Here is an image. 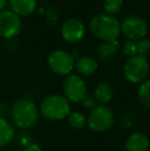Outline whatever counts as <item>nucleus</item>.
Listing matches in <instances>:
<instances>
[{"label":"nucleus","instance_id":"1","mask_svg":"<svg viewBox=\"0 0 150 151\" xmlns=\"http://www.w3.org/2000/svg\"><path fill=\"white\" fill-rule=\"evenodd\" d=\"M90 30L102 41H115L120 34V24L115 17L100 14L90 20Z\"/></svg>","mask_w":150,"mask_h":151},{"label":"nucleus","instance_id":"2","mask_svg":"<svg viewBox=\"0 0 150 151\" xmlns=\"http://www.w3.org/2000/svg\"><path fill=\"white\" fill-rule=\"evenodd\" d=\"M38 109L34 102L30 100H19L11 108V119L20 129H28L37 122Z\"/></svg>","mask_w":150,"mask_h":151},{"label":"nucleus","instance_id":"3","mask_svg":"<svg viewBox=\"0 0 150 151\" xmlns=\"http://www.w3.org/2000/svg\"><path fill=\"white\" fill-rule=\"evenodd\" d=\"M71 106L65 97L60 95H52L42 101L40 112L50 120H61L70 114Z\"/></svg>","mask_w":150,"mask_h":151},{"label":"nucleus","instance_id":"4","mask_svg":"<svg viewBox=\"0 0 150 151\" xmlns=\"http://www.w3.org/2000/svg\"><path fill=\"white\" fill-rule=\"evenodd\" d=\"M126 78L132 83H140L147 78L149 74L148 61L143 56H134L128 58L123 66Z\"/></svg>","mask_w":150,"mask_h":151},{"label":"nucleus","instance_id":"5","mask_svg":"<svg viewBox=\"0 0 150 151\" xmlns=\"http://www.w3.org/2000/svg\"><path fill=\"white\" fill-rule=\"evenodd\" d=\"M113 122V112L105 105H100L94 108L88 117V124L90 129L97 133L108 131L112 127Z\"/></svg>","mask_w":150,"mask_h":151},{"label":"nucleus","instance_id":"6","mask_svg":"<svg viewBox=\"0 0 150 151\" xmlns=\"http://www.w3.org/2000/svg\"><path fill=\"white\" fill-rule=\"evenodd\" d=\"M47 63L50 70L58 75H67L74 67V59L71 54L61 50H54L48 57Z\"/></svg>","mask_w":150,"mask_h":151},{"label":"nucleus","instance_id":"7","mask_svg":"<svg viewBox=\"0 0 150 151\" xmlns=\"http://www.w3.org/2000/svg\"><path fill=\"white\" fill-rule=\"evenodd\" d=\"M85 82L77 75H69L63 83L65 98L71 102H81L86 97Z\"/></svg>","mask_w":150,"mask_h":151},{"label":"nucleus","instance_id":"8","mask_svg":"<svg viewBox=\"0 0 150 151\" xmlns=\"http://www.w3.org/2000/svg\"><path fill=\"white\" fill-rule=\"evenodd\" d=\"M22 29V22L18 14L9 10L0 12V36L3 38L16 37Z\"/></svg>","mask_w":150,"mask_h":151},{"label":"nucleus","instance_id":"9","mask_svg":"<svg viewBox=\"0 0 150 151\" xmlns=\"http://www.w3.org/2000/svg\"><path fill=\"white\" fill-rule=\"evenodd\" d=\"M120 31L128 39H142L147 33V25L143 19L128 17L120 25Z\"/></svg>","mask_w":150,"mask_h":151},{"label":"nucleus","instance_id":"10","mask_svg":"<svg viewBox=\"0 0 150 151\" xmlns=\"http://www.w3.org/2000/svg\"><path fill=\"white\" fill-rule=\"evenodd\" d=\"M61 33L66 41L70 43H75L82 39L85 33V29L80 21L76 19H69L63 23Z\"/></svg>","mask_w":150,"mask_h":151},{"label":"nucleus","instance_id":"11","mask_svg":"<svg viewBox=\"0 0 150 151\" xmlns=\"http://www.w3.org/2000/svg\"><path fill=\"white\" fill-rule=\"evenodd\" d=\"M149 145L148 137L142 133L132 134L126 142V148L128 151H146Z\"/></svg>","mask_w":150,"mask_h":151},{"label":"nucleus","instance_id":"12","mask_svg":"<svg viewBox=\"0 0 150 151\" xmlns=\"http://www.w3.org/2000/svg\"><path fill=\"white\" fill-rule=\"evenodd\" d=\"M12 12L19 17H28L36 9V0H9Z\"/></svg>","mask_w":150,"mask_h":151},{"label":"nucleus","instance_id":"13","mask_svg":"<svg viewBox=\"0 0 150 151\" xmlns=\"http://www.w3.org/2000/svg\"><path fill=\"white\" fill-rule=\"evenodd\" d=\"M119 50L117 41H103L97 47V55L101 60L108 61L115 57Z\"/></svg>","mask_w":150,"mask_h":151},{"label":"nucleus","instance_id":"14","mask_svg":"<svg viewBox=\"0 0 150 151\" xmlns=\"http://www.w3.org/2000/svg\"><path fill=\"white\" fill-rule=\"evenodd\" d=\"M75 67L81 75L90 76L96 73L97 69H98V64L94 59L90 58V57H81L76 61Z\"/></svg>","mask_w":150,"mask_h":151},{"label":"nucleus","instance_id":"15","mask_svg":"<svg viewBox=\"0 0 150 151\" xmlns=\"http://www.w3.org/2000/svg\"><path fill=\"white\" fill-rule=\"evenodd\" d=\"M14 135V127L5 118L0 117V146L8 144Z\"/></svg>","mask_w":150,"mask_h":151},{"label":"nucleus","instance_id":"16","mask_svg":"<svg viewBox=\"0 0 150 151\" xmlns=\"http://www.w3.org/2000/svg\"><path fill=\"white\" fill-rule=\"evenodd\" d=\"M113 97V90L109 84L100 83L95 90V99L101 104L108 103Z\"/></svg>","mask_w":150,"mask_h":151},{"label":"nucleus","instance_id":"17","mask_svg":"<svg viewBox=\"0 0 150 151\" xmlns=\"http://www.w3.org/2000/svg\"><path fill=\"white\" fill-rule=\"evenodd\" d=\"M138 98L142 105L150 108V78L142 82L138 91Z\"/></svg>","mask_w":150,"mask_h":151},{"label":"nucleus","instance_id":"18","mask_svg":"<svg viewBox=\"0 0 150 151\" xmlns=\"http://www.w3.org/2000/svg\"><path fill=\"white\" fill-rule=\"evenodd\" d=\"M68 122L73 129H81L85 127L88 120H86L85 116L80 112H72L68 115Z\"/></svg>","mask_w":150,"mask_h":151},{"label":"nucleus","instance_id":"19","mask_svg":"<svg viewBox=\"0 0 150 151\" xmlns=\"http://www.w3.org/2000/svg\"><path fill=\"white\" fill-rule=\"evenodd\" d=\"M123 6V0H104V9L107 14H116L121 10Z\"/></svg>","mask_w":150,"mask_h":151},{"label":"nucleus","instance_id":"20","mask_svg":"<svg viewBox=\"0 0 150 151\" xmlns=\"http://www.w3.org/2000/svg\"><path fill=\"white\" fill-rule=\"evenodd\" d=\"M136 45H137V55H139V56L145 57L150 52V41L148 39H146V38L139 39L136 42Z\"/></svg>","mask_w":150,"mask_h":151},{"label":"nucleus","instance_id":"21","mask_svg":"<svg viewBox=\"0 0 150 151\" xmlns=\"http://www.w3.org/2000/svg\"><path fill=\"white\" fill-rule=\"evenodd\" d=\"M122 50H123V54L128 57H134L137 56V45L136 41L134 40H128L123 43L122 46Z\"/></svg>","mask_w":150,"mask_h":151},{"label":"nucleus","instance_id":"22","mask_svg":"<svg viewBox=\"0 0 150 151\" xmlns=\"http://www.w3.org/2000/svg\"><path fill=\"white\" fill-rule=\"evenodd\" d=\"M81 103H82V106H83L84 108H86V109L93 110L94 108L97 107V100L95 99V97H93V96L86 95V97L82 100Z\"/></svg>","mask_w":150,"mask_h":151},{"label":"nucleus","instance_id":"23","mask_svg":"<svg viewBox=\"0 0 150 151\" xmlns=\"http://www.w3.org/2000/svg\"><path fill=\"white\" fill-rule=\"evenodd\" d=\"M46 19L47 21L50 23V24H57L59 20V16H58V12L55 8H48L47 12H46Z\"/></svg>","mask_w":150,"mask_h":151},{"label":"nucleus","instance_id":"24","mask_svg":"<svg viewBox=\"0 0 150 151\" xmlns=\"http://www.w3.org/2000/svg\"><path fill=\"white\" fill-rule=\"evenodd\" d=\"M25 151H42V149L37 144H30V145L25 149Z\"/></svg>","mask_w":150,"mask_h":151},{"label":"nucleus","instance_id":"25","mask_svg":"<svg viewBox=\"0 0 150 151\" xmlns=\"http://www.w3.org/2000/svg\"><path fill=\"white\" fill-rule=\"evenodd\" d=\"M6 2H7V0H0V9H2L6 5Z\"/></svg>","mask_w":150,"mask_h":151},{"label":"nucleus","instance_id":"26","mask_svg":"<svg viewBox=\"0 0 150 151\" xmlns=\"http://www.w3.org/2000/svg\"><path fill=\"white\" fill-rule=\"evenodd\" d=\"M133 1H136V0H133Z\"/></svg>","mask_w":150,"mask_h":151}]
</instances>
